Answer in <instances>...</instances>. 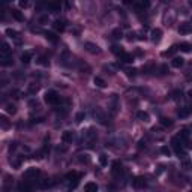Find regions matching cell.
Wrapping results in <instances>:
<instances>
[{
    "label": "cell",
    "instance_id": "ba28073f",
    "mask_svg": "<svg viewBox=\"0 0 192 192\" xmlns=\"http://www.w3.org/2000/svg\"><path fill=\"white\" fill-rule=\"evenodd\" d=\"M150 39H152L155 44H158L159 41L162 39V30H161V29H153L152 33H150Z\"/></svg>",
    "mask_w": 192,
    "mask_h": 192
},
{
    "label": "cell",
    "instance_id": "b9f144b4",
    "mask_svg": "<svg viewBox=\"0 0 192 192\" xmlns=\"http://www.w3.org/2000/svg\"><path fill=\"white\" fill-rule=\"evenodd\" d=\"M83 119H84V113H78L77 114V116H75V120H77V122H83Z\"/></svg>",
    "mask_w": 192,
    "mask_h": 192
},
{
    "label": "cell",
    "instance_id": "83f0119b",
    "mask_svg": "<svg viewBox=\"0 0 192 192\" xmlns=\"http://www.w3.org/2000/svg\"><path fill=\"white\" fill-rule=\"evenodd\" d=\"M5 33L8 35L9 38H14V39H18V36H20V33H18L17 30H14V29H6Z\"/></svg>",
    "mask_w": 192,
    "mask_h": 192
},
{
    "label": "cell",
    "instance_id": "5bb4252c",
    "mask_svg": "<svg viewBox=\"0 0 192 192\" xmlns=\"http://www.w3.org/2000/svg\"><path fill=\"white\" fill-rule=\"evenodd\" d=\"M84 192H98V185L95 182H89L84 185Z\"/></svg>",
    "mask_w": 192,
    "mask_h": 192
},
{
    "label": "cell",
    "instance_id": "8fae6325",
    "mask_svg": "<svg viewBox=\"0 0 192 192\" xmlns=\"http://www.w3.org/2000/svg\"><path fill=\"white\" fill-rule=\"evenodd\" d=\"M72 140H74V132L72 131H65L62 134V141L63 143H72Z\"/></svg>",
    "mask_w": 192,
    "mask_h": 192
},
{
    "label": "cell",
    "instance_id": "4fadbf2b",
    "mask_svg": "<svg viewBox=\"0 0 192 192\" xmlns=\"http://www.w3.org/2000/svg\"><path fill=\"white\" fill-rule=\"evenodd\" d=\"M65 27H66V26H65V21H63V20H56V21L53 23V29L57 30V32H63Z\"/></svg>",
    "mask_w": 192,
    "mask_h": 192
},
{
    "label": "cell",
    "instance_id": "484cf974",
    "mask_svg": "<svg viewBox=\"0 0 192 192\" xmlns=\"http://www.w3.org/2000/svg\"><path fill=\"white\" fill-rule=\"evenodd\" d=\"M177 50H179V45H173V47H171V48L168 50V51H164V53H162V56H164V57L173 56V54H174V53H176Z\"/></svg>",
    "mask_w": 192,
    "mask_h": 192
},
{
    "label": "cell",
    "instance_id": "4316f807",
    "mask_svg": "<svg viewBox=\"0 0 192 192\" xmlns=\"http://www.w3.org/2000/svg\"><path fill=\"white\" fill-rule=\"evenodd\" d=\"M137 117H138L141 122H149V119H150V116H149L146 111H138V113H137Z\"/></svg>",
    "mask_w": 192,
    "mask_h": 192
},
{
    "label": "cell",
    "instance_id": "7dc6e473",
    "mask_svg": "<svg viewBox=\"0 0 192 192\" xmlns=\"http://www.w3.org/2000/svg\"><path fill=\"white\" fill-rule=\"evenodd\" d=\"M86 135L89 137V138H92V137H95V132H93V129H89V132H87Z\"/></svg>",
    "mask_w": 192,
    "mask_h": 192
},
{
    "label": "cell",
    "instance_id": "74e56055",
    "mask_svg": "<svg viewBox=\"0 0 192 192\" xmlns=\"http://www.w3.org/2000/svg\"><path fill=\"white\" fill-rule=\"evenodd\" d=\"M161 152H162L165 156H171V150H170V147H167V146L161 147Z\"/></svg>",
    "mask_w": 192,
    "mask_h": 192
},
{
    "label": "cell",
    "instance_id": "9c48e42d",
    "mask_svg": "<svg viewBox=\"0 0 192 192\" xmlns=\"http://www.w3.org/2000/svg\"><path fill=\"white\" fill-rule=\"evenodd\" d=\"M132 186H134L135 189L144 188V186H146V179H144V177H135V179L132 180Z\"/></svg>",
    "mask_w": 192,
    "mask_h": 192
},
{
    "label": "cell",
    "instance_id": "5b68a950",
    "mask_svg": "<svg viewBox=\"0 0 192 192\" xmlns=\"http://www.w3.org/2000/svg\"><path fill=\"white\" fill-rule=\"evenodd\" d=\"M80 179H81V174L77 173V171H71V173L66 174V180L69 182L71 186H77V183H78Z\"/></svg>",
    "mask_w": 192,
    "mask_h": 192
},
{
    "label": "cell",
    "instance_id": "603a6c76",
    "mask_svg": "<svg viewBox=\"0 0 192 192\" xmlns=\"http://www.w3.org/2000/svg\"><path fill=\"white\" fill-rule=\"evenodd\" d=\"M111 51H113L116 56H119V57H120L125 53V51H123V47H122V45H113V47H111Z\"/></svg>",
    "mask_w": 192,
    "mask_h": 192
},
{
    "label": "cell",
    "instance_id": "bcb514c9",
    "mask_svg": "<svg viewBox=\"0 0 192 192\" xmlns=\"http://www.w3.org/2000/svg\"><path fill=\"white\" fill-rule=\"evenodd\" d=\"M17 149V143H11V146H9V152H14Z\"/></svg>",
    "mask_w": 192,
    "mask_h": 192
},
{
    "label": "cell",
    "instance_id": "836d02e7",
    "mask_svg": "<svg viewBox=\"0 0 192 192\" xmlns=\"http://www.w3.org/2000/svg\"><path fill=\"white\" fill-rule=\"evenodd\" d=\"M78 161L81 164H89L90 158H89V155H78Z\"/></svg>",
    "mask_w": 192,
    "mask_h": 192
},
{
    "label": "cell",
    "instance_id": "1f68e13d",
    "mask_svg": "<svg viewBox=\"0 0 192 192\" xmlns=\"http://www.w3.org/2000/svg\"><path fill=\"white\" fill-rule=\"evenodd\" d=\"M93 81H95V84H96L98 87H105V86H107V83H105L104 78H101V77H95Z\"/></svg>",
    "mask_w": 192,
    "mask_h": 192
},
{
    "label": "cell",
    "instance_id": "7bdbcfd3",
    "mask_svg": "<svg viewBox=\"0 0 192 192\" xmlns=\"http://www.w3.org/2000/svg\"><path fill=\"white\" fill-rule=\"evenodd\" d=\"M29 5H30L29 2H23V0L20 2V6H21V8H29Z\"/></svg>",
    "mask_w": 192,
    "mask_h": 192
},
{
    "label": "cell",
    "instance_id": "d4e9b609",
    "mask_svg": "<svg viewBox=\"0 0 192 192\" xmlns=\"http://www.w3.org/2000/svg\"><path fill=\"white\" fill-rule=\"evenodd\" d=\"M60 3H54V2H51V3H47V9H50V11H60Z\"/></svg>",
    "mask_w": 192,
    "mask_h": 192
},
{
    "label": "cell",
    "instance_id": "e575fe53",
    "mask_svg": "<svg viewBox=\"0 0 192 192\" xmlns=\"http://www.w3.org/2000/svg\"><path fill=\"white\" fill-rule=\"evenodd\" d=\"M161 125H162V126H171V125H173V120H171V119H167V117H161Z\"/></svg>",
    "mask_w": 192,
    "mask_h": 192
},
{
    "label": "cell",
    "instance_id": "2e32d148",
    "mask_svg": "<svg viewBox=\"0 0 192 192\" xmlns=\"http://www.w3.org/2000/svg\"><path fill=\"white\" fill-rule=\"evenodd\" d=\"M0 53H2V56H8V54L11 53V45H9L8 42H2V45H0Z\"/></svg>",
    "mask_w": 192,
    "mask_h": 192
},
{
    "label": "cell",
    "instance_id": "6da1fadb",
    "mask_svg": "<svg viewBox=\"0 0 192 192\" xmlns=\"http://www.w3.org/2000/svg\"><path fill=\"white\" fill-rule=\"evenodd\" d=\"M171 146H173L174 152L177 153L179 158H185V156H186V153L183 152V141H182L179 137H173V138H171Z\"/></svg>",
    "mask_w": 192,
    "mask_h": 192
},
{
    "label": "cell",
    "instance_id": "7a4b0ae2",
    "mask_svg": "<svg viewBox=\"0 0 192 192\" xmlns=\"http://www.w3.org/2000/svg\"><path fill=\"white\" fill-rule=\"evenodd\" d=\"M44 101L48 104V105H57L60 102V96L57 95V92L54 90H48L44 95Z\"/></svg>",
    "mask_w": 192,
    "mask_h": 192
},
{
    "label": "cell",
    "instance_id": "cb8c5ba5",
    "mask_svg": "<svg viewBox=\"0 0 192 192\" xmlns=\"http://www.w3.org/2000/svg\"><path fill=\"white\" fill-rule=\"evenodd\" d=\"M179 138H180L183 143H186V141L189 140V131H188V129H182L180 134H179Z\"/></svg>",
    "mask_w": 192,
    "mask_h": 192
},
{
    "label": "cell",
    "instance_id": "f546056e",
    "mask_svg": "<svg viewBox=\"0 0 192 192\" xmlns=\"http://www.w3.org/2000/svg\"><path fill=\"white\" fill-rule=\"evenodd\" d=\"M39 65H42V66H50V60L47 59L45 56H39V59L36 60Z\"/></svg>",
    "mask_w": 192,
    "mask_h": 192
},
{
    "label": "cell",
    "instance_id": "f6af8a7d",
    "mask_svg": "<svg viewBox=\"0 0 192 192\" xmlns=\"http://www.w3.org/2000/svg\"><path fill=\"white\" fill-rule=\"evenodd\" d=\"M39 89V86H30V93H35V92H38Z\"/></svg>",
    "mask_w": 192,
    "mask_h": 192
},
{
    "label": "cell",
    "instance_id": "4dcf8cb0",
    "mask_svg": "<svg viewBox=\"0 0 192 192\" xmlns=\"http://www.w3.org/2000/svg\"><path fill=\"white\" fill-rule=\"evenodd\" d=\"M171 99H174V101H180L182 99V92L180 90H174V92H171Z\"/></svg>",
    "mask_w": 192,
    "mask_h": 192
},
{
    "label": "cell",
    "instance_id": "d6986e66",
    "mask_svg": "<svg viewBox=\"0 0 192 192\" xmlns=\"http://www.w3.org/2000/svg\"><path fill=\"white\" fill-rule=\"evenodd\" d=\"M11 14H12V17H14L17 21H20V23H21V21H24V15L21 14V11H18V9H12Z\"/></svg>",
    "mask_w": 192,
    "mask_h": 192
},
{
    "label": "cell",
    "instance_id": "ab89813d",
    "mask_svg": "<svg viewBox=\"0 0 192 192\" xmlns=\"http://www.w3.org/2000/svg\"><path fill=\"white\" fill-rule=\"evenodd\" d=\"M51 186V182L45 179V180H41V188H50Z\"/></svg>",
    "mask_w": 192,
    "mask_h": 192
},
{
    "label": "cell",
    "instance_id": "44dd1931",
    "mask_svg": "<svg viewBox=\"0 0 192 192\" xmlns=\"http://www.w3.org/2000/svg\"><path fill=\"white\" fill-rule=\"evenodd\" d=\"M134 6H135L137 11H143V9H146L150 6V3L149 2H138V3H134Z\"/></svg>",
    "mask_w": 192,
    "mask_h": 192
},
{
    "label": "cell",
    "instance_id": "ac0fdd59",
    "mask_svg": "<svg viewBox=\"0 0 192 192\" xmlns=\"http://www.w3.org/2000/svg\"><path fill=\"white\" fill-rule=\"evenodd\" d=\"M120 60H122L123 63H132V62H134V56L129 54V53H123V54L120 56Z\"/></svg>",
    "mask_w": 192,
    "mask_h": 192
},
{
    "label": "cell",
    "instance_id": "9a60e30c",
    "mask_svg": "<svg viewBox=\"0 0 192 192\" xmlns=\"http://www.w3.org/2000/svg\"><path fill=\"white\" fill-rule=\"evenodd\" d=\"M183 65H185V59H182V57H174L171 60V66L173 68H182Z\"/></svg>",
    "mask_w": 192,
    "mask_h": 192
},
{
    "label": "cell",
    "instance_id": "ee69618b",
    "mask_svg": "<svg viewBox=\"0 0 192 192\" xmlns=\"http://www.w3.org/2000/svg\"><path fill=\"white\" fill-rule=\"evenodd\" d=\"M167 71H168L167 65H162V66H161V74H167Z\"/></svg>",
    "mask_w": 192,
    "mask_h": 192
},
{
    "label": "cell",
    "instance_id": "8d00e7d4",
    "mask_svg": "<svg viewBox=\"0 0 192 192\" xmlns=\"http://www.w3.org/2000/svg\"><path fill=\"white\" fill-rule=\"evenodd\" d=\"M123 36V32L120 30V29H116V30H113V38L114 39H120Z\"/></svg>",
    "mask_w": 192,
    "mask_h": 192
},
{
    "label": "cell",
    "instance_id": "d6a6232c",
    "mask_svg": "<svg viewBox=\"0 0 192 192\" xmlns=\"http://www.w3.org/2000/svg\"><path fill=\"white\" fill-rule=\"evenodd\" d=\"M6 113L8 114H15L17 113V107H15L14 104H8V105H6Z\"/></svg>",
    "mask_w": 192,
    "mask_h": 192
},
{
    "label": "cell",
    "instance_id": "c3c4849f",
    "mask_svg": "<svg viewBox=\"0 0 192 192\" xmlns=\"http://www.w3.org/2000/svg\"><path fill=\"white\" fill-rule=\"evenodd\" d=\"M47 20H48V17H41V18H39V23H41V24L45 23Z\"/></svg>",
    "mask_w": 192,
    "mask_h": 192
},
{
    "label": "cell",
    "instance_id": "3957f363",
    "mask_svg": "<svg viewBox=\"0 0 192 192\" xmlns=\"http://www.w3.org/2000/svg\"><path fill=\"white\" fill-rule=\"evenodd\" d=\"M41 174V171L38 168H29L26 173H24V176H23V179L24 180H30V182H33L36 180V177Z\"/></svg>",
    "mask_w": 192,
    "mask_h": 192
},
{
    "label": "cell",
    "instance_id": "52a82bcc",
    "mask_svg": "<svg viewBox=\"0 0 192 192\" xmlns=\"http://www.w3.org/2000/svg\"><path fill=\"white\" fill-rule=\"evenodd\" d=\"M192 32V23H188V21H185V23H180L179 26V33L180 35H188Z\"/></svg>",
    "mask_w": 192,
    "mask_h": 192
},
{
    "label": "cell",
    "instance_id": "60d3db41",
    "mask_svg": "<svg viewBox=\"0 0 192 192\" xmlns=\"http://www.w3.org/2000/svg\"><path fill=\"white\" fill-rule=\"evenodd\" d=\"M135 72H137V71L134 68H132V69H126V75H128V77H135V75H137Z\"/></svg>",
    "mask_w": 192,
    "mask_h": 192
},
{
    "label": "cell",
    "instance_id": "681fc988",
    "mask_svg": "<svg viewBox=\"0 0 192 192\" xmlns=\"http://www.w3.org/2000/svg\"><path fill=\"white\" fill-rule=\"evenodd\" d=\"M188 96H189V98H191V99H192V89H191V90H189V92H188Z\"/></svg>",
    "mask_w": 192,
    "mask_h": 192
},
{
    "label": "cell",
    "instance_id": "f1b7e54d",
    "mask_svg": "<svg viewBox=\"0 0 192 192\" xmlns=\"http://www.w3.org/2000/svg\"><path fill=\"white\" fill-rule=\"evenodd\" d=\"M45 38L50 42H53V44L57 42V36H56V33H53V32H45Z\"/></svg>",
    "mask_w": 192,
    "mask_h": 192
},
{
    "label": "cell",
    "instance_id": "277c9868",
    "mask_svg": "<svg viewBox=\"0 0 192 192\" xmlns=\"http://www.w3.org/2000/svg\"><path fill=\"white\" fill-rule=\"evenodd\" d=\"M20 192H33L35 191V183L30 180H23L18 185Z\"/></svg>",
    "mask_w": 192,
    "mask_h": 192
},
{
    "label": "cell",
    "instance_id": "d590c367",
    "mask_svg": "<svg viewBox=\"0 0 192 192\" xmlns=\"http://www.w3.org/2000/svg\"><path fill=\"white\" fill-rule=\"evenodd\" d=\"M99 164H101L102 167H105L107 164H108V158H107V155H99Z\"/></svg>",
    "mask_w": 192,
    "mask_h": 192
},
{
    "label": "cell",
    "instance_id": "7402d4cb",
    "mask_svg": "<svg viewBox=\"0 0 192 192\" xmlns=\"http://www.w3.org/2000/svg\"><path fill=\"white\" fill-rule=\"evenodd\" d=\"M12 63H14V60L8 56H3L2 57V60H0V65H2V66H11Z\"/></svg>",
    "mask_w": 192,
    "mask_h": 192
},
{
    "label": "cell",
    "instance_id": "30bf717a",
    "mask_svg": "<svg viewBox=\"0 0 192 192\" xmlns=\"http://www.w3.org/2000/svg\"><path fill=\"white\" fill-rule=\"evenodd\" d=\"M32 59H33V53H32V51H24L23 54H21V62H23L24 65L30 63Z\"/></svg>",
    "mask_w": 192,
    "mask_h": 192
},
{
    "label": "cell",
    "instance_id": "7c38bea8",
    "mask_svg": "<svg viewBox=\"0 0 192 192\" xmlns=\"http://www.w3.org/2000/svg\"><path fill=\"white\" fill-rule=\"evenodd\" d=\"M122 171H123V168H122V164H120L119 161L113 162V168H111V173H113L114 176H119V174H122Z\"/></svg>",
    "mask_w": 192,
    "mask_h": 192
},
{
    "label": "cell",
    "instance_id": "8992f818",
    "mask_svg": "<svg viewBox=\"0 0 192 192\" xmlns=\"http://www.w3.org/2000/svg\"><path fill=\"white\" fill-rule=\"evenodd\" d=\"M84 48H86V51L90 53V54H99V53H101L99 45H96V44H93V42H86V44H84Z\"/></svg>",
    "mask_w": 192,
    "mask_h": 192
},
{
    "label": "cell",
    "instance_id": "f35d334b",
    "mask_svg": "<svg viewBox=\"0 0 192 192\" xmlns=\"http://www.w3.org/2000/svg\"><path fill=\"white\" fill-rule=\"evenodd\" d=\"M0 122H2V126H3L5 129H6V128L9 126V122H8V119H6L5 116H2V117H0Z\"/></svg>",
    "mask_w": 192,
    "mask_h": 192
},
{
    "label": "cell",
    "instance_id": "e0dca14e",
    "mask_svg": "<svg viewBox=\"0 0 192 192\" xmlns=\"http://www.w3.org/2000/svg\"><path fill=\"white\" fill-rule=\"evenodd\" d=\"M191 113H192V110L189 108V107H183V108H180V110L177 111V114H179V117H182V119L188 117V116H189Z\"/></svg>",
    "mask_w": 192,
    "mask_h": 192
},
{
    "label": "cell",
    "instance_id": "ffe728a7",
    "mask_svg": "<svg viewBox=\"0 0 192 192\" xmlns=\"http://www.w3.org/2000/svg\"><path fill=\"white\" fill-rule=\"evenodd\" d=\"M179 50L183 51V53H191V51H192V45H191V44H188V42H182L180 45H179Z\"/></svg>",
    "mask_w": 192,
    "mask_h": 192
}]
</instances>
